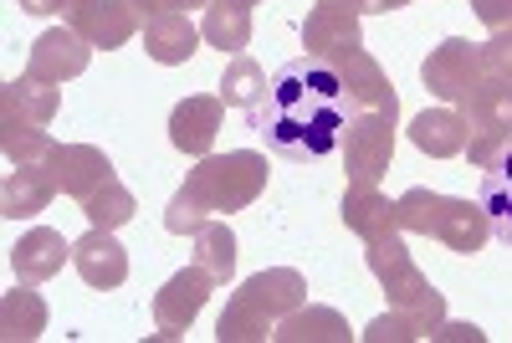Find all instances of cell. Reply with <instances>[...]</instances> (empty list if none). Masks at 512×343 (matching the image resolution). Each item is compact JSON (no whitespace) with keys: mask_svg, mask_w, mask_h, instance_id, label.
<instances>
[{"mask_svg":"<svg viewBox=\"0 0 512 343\" xmlns=\"http://www.w3.org/2000/svg\"><path fill=\"white\" fill-rule=\"evenodd\" d=\"M272 323H277V318L256 303V297H246V292L236 287V297L226 303V313H221V323H216V338H221V343H256V338H267Z\"/></svg>","mask_w":512,"mask_h":343,"instance_id":"28","label":"cell"},{"mask_svg":"<svg viewBox=\"0 0 512 343\" xmlns=\"http://www.w3.org/2000/svg\"><path fill=\"white\" fill-rule=\"evenodd\" d=\"M395 123H400V103L390 108H369V113H349L344 128V169H349V185H379L384 169H390L395 154Z\"/></svg>","mask_w":512,"mask_h":343,"instance_id":"4","label":"cell"},{"mask_svg":"<svg viewBox=\"0 0 512 343\" xmlns=\"http://www.w3.org/2000/svg\"><path fill=\"white\" fill-rule=\"evenodd\" d=\"M210 287H216V277H210L200 262L169 277V282L154 292V323H159V338H180V333L200 318Z\"/></svg>","mask_w":512,"mask_h":343,"instance_id":"7","label":"cell"},{"mask_svg":"<svg viewBox=\"0 0 512 343\" xmlns=\"http://www.w3.org/2000/svg\"><path fill=\"white\" fill-rule=\"evenodd\" d=\"M0 149H6L11 164H47L57 144L41 123H0Z\"/></svg>","mask_w":512,"mask_h":343,"instance_id":"32","label":"cell"},{"mask_svg":"<svg viewBox=\"0 0 512 343\" xmlns=\"http://www.w3.org/2000/svg\"><path fill=\"white\" fill-rule=\"evenodd\" d=\"M472 11L487 31H507L512 26V0H472Z\"/></svg>","mask_w":512,"mask_h":343,"instance_id":"34","label":"cell"},{"mask_svg":"<svg viewBox=\"0 0 512 343\" xmlns=\"http://www.w3.org/2000/svg\"><path fill=\"white\" fill-rule=\"evenodd\" d=\"M88 62H93L88 36H77L72 26H52V31H41V36L31 41L26 72L41 77V82H57V88H62L67 77H82V72H88Z\"/></svg>","mask_w":512,"mask_h":343,"instance_id":"9","label":"cell"},{"mask_svg":"<svg viewBox=\"0 0 512 343\" xmlns=\"http://www.w3.org/2000/svg\"><path fill=\"white\" fill-rule=\"evenodd\" d=\"M436 338H451V343H482L487 333H482L477 323H441V328H436Z\"/></svg>","mask_w":512,"mask_h":343,"instance_id":"37","label":"cell"},{"mask_svg":"<svg viewBox=\"0 0 512 343\" xmlns=\"http://www.w3.org/2000/svg\"><path fill=\"white\" fill-rule=\"evenodd\" d=\"M195 47H200V31L190 26L185 11H159V16L144 21V52H149L159 67H180V62H190Z\"/></svg>","mask_w":512,"mask_h":343,"instance_id":"21","label":"cell"},{"mask_svg":"<svg viewBox=\"0 0 512 343\" xmlns=\"http://www.w3.org/2000/svg\"><path fill=\"white\" fill-rule=\"evenodd\" d=\"M221 118H226L221 98L195 93V98H185L175 113H169V144H175L180 154H190V159H205L210 144H216V134H221Z\"/></svg>","mask_w":512,"mask_h":343,"instance_id":"12","label":"cell"},{"mask_svg":"<svg viewBox=\"0 0 512 343\" xmlns=\"http://www.w3.org/2000/svg\"><path fill=\"white\" fill-rule=\"evenodd\" d=\"M246 113H251L246 123L267 139V149L292 164L328 159L344 144V128H349L344 88H338V77L323 57L282 62L267 82V98Z\"/></svg>","mask_w":512,"mask_h":343,"instance_id":"1","label":"cell"},{"mask_svg":"<svg viewBox=\"0 0 512 343\" xmlns=\"http://www.w3.org/2000/svg\"><path fill=\"white\" fill-rule=\"evenodd\" d=\"M395 205H400V231L431 236V241H441L456 256H477L487 246V236H492L487 210L472 205V200L436 195V190H405Z\"/></svg>","mask_w":512,"mask_h":343,"instance_id":"3","label":"cell"},{"mask_svg":"<svg viewBox=\"0 0 512 343\" xmlns=\"http://www.w3.org/2000/svg\"><path fill=\"white\" fill-rule=\"evenodd\" d=\"M139 11H134V0H88V6H77L72 11V31L77 36H88V47H103V52H113V47H128V36L139 31Z\"/></svg>","mask_w":512,"mask_h":343,"instance_id":"13","label":"cell"},{"mask_svg":"<svg viewBox=\"0 0 512 343\" xmlns=\"http://www.w3.org/2000/svg\"><path fill=\"white\" fill-rule=\"evenodd\" d=\"M466 139H472V128H466L461 108H425L415 123H410V144L431 159H451V154H466Z\"/></svg>","mask_w":512,"mask_h":343,"instance_id":"20","label":"cell"},{"mask_svg":"<svg viewBox=\"0 0 512 343\" xmlns=\"http://www.w3.org/2000/svg\"><path fill=\"white\" fill-rule=\"evenodd\" d=\"M354 6H359V16H374V11H400L395 0H354Z\"/></svg>","mask_w":512,"mask_h":343,"instance_id":"38","label":"cell"},{"mask_svg":"<svg viewBox=\"0 0 512 343\" xmlns=\"http://www.w3.org/2000/svg\"><path fill=\"white\" fill-rule=\"evenodd\" d=\"M344 226L354 231V236H364V241H374V236H395L400 231V205L395 200H384L379 195V185H349L344 190Z\"/></svg>","mask_w":512,"mask_h":343,"instance_id":"19","label":"cell"},{"mask_svg":"<svg viewBox=\"0 0 512 343\" xmlns=\"http://www.w3.org/2000/svg\"><path fill=\"white\" fill-rule=\"evenodd\" d=\"M267 190V154H251V149H231V154H205L190 175H185V185H180V195L169 200V210H164V226L175 231V236H195L210 216H231V210H246L256 195Z\"/></svg>","mask_w":512,"mask_h":343,"instance_id":"2","label":"cell"},{"mask_svg":"<svg viewBox=\"0 0 512 343\" xmlns=\"http://www.w3.org/2000/svg\"><path fill=\"white\" fill-rule=\"evenodd\" d=\"M200 36L221 52H241L251 41V6H241V0H210L205 21H200Z\"/></svg>","mask_w":512,"mask_h":343,"instance_id":"27","label":"cell"},{"mask_svg":"<svg viewBox=\"0 0 512 343\" xmlns=\"http://www.w3.org/2000/svg\"><path fill=\"white\" fill-rule=\"evenodd\" d=\"M395 6H410V0H395Z\"/></svg>","mask_w":512,"mask_h":343,"instance_id":"40","label":"cell"},{"mask_svg":"<svg viewBox=\"0 0 512 343\" xmlns=\"http://www.w3.org/2000/svg\"><path fill=\"white\" fill-rule=\"evenodd\" d=\"M333 77H338V88H344V108L349 113H369V108H390L400 103L395 88H390V77H384V67L359 47V52H344V57H333L328 62Z\"/></svg>","mask_w":512,"mask_h":343,"instance_id":"10","label":"cell"},{"mask_svg":"<svg viewBox=\"0 0 512 343\" xmlns=\"http://www.w3.org/2000/svg\"><path fill=\"white\" fill-rule=\"evenodd\" d=\"M482 72L512 77V26H507V31H492V36L482 41Z\"/></svg>","mask_w":512,"mask_h":343,"instance_id":"33","label":"cell"},{"mask_svg":"<svg viewBox=\"0 0 512 343\" xmlns=\"http://www.w3.org/2000/svg\"><path fill=\"white\" fill-rule=\"evenodd\" d=\"M446 323V308H395L364 328L369 343H415V338H436V328Z\"/></svg>","mask_w":512,"mask_h":343,"instance_id":"24","label":"cell"},{"mask_svg":"<svg viewBox=\"0 0 512 343\" xmlns=\"http://www.w3.org/2000/svg\"><path fill=\"white\" fill-rule=\"evenodd\" d=\"M482 77H487V72H482V47H472V41H461V36L441 41V47L425 57V67H420V82H425V88H431L441 103H461Z\"/></svg>","mask_w":512,"mask_h":343,"instance_id":"6","label":"cell"},{"mask_svg":"<svg viewBox=\"0 0 512 343\" xmlns=\"http://www.w3.org/2000/svg\"><path fill=\"white\" fill-rule=\"evenodd\" d=\"M72 267L82 272V282L88 287H123V277H128V251L113 241V231H103V226H93L82 241H72Z\"/></svg>","mask_w":512,"mask_h":343,"instance_id":"14","label":"cell"},{"mask_svg":"<svg viewBox=\"0 0 512 343\" xmlns=\"http://www.w3.org/2000/svg\"><path fill=\"white\" fill-rule=\"evenodd\" d=\"M77 6H88V0H21L26 16H62V21H72Z\"/></svg>","mask_w":512,"mask_h":343,"instance_id":"35","label":"cell"},{"mask_svg":"<svg viewBox=\"0 0 512 343\" xmlns=\"http://www.w3.org/2000/svg\"><path fill=\"white\" fill-rule=\"evenodd\" d=\"M47 169H52L57 190L72 195V200H88L98 185L113 180V159L103 149H93V144H57L47 154Z\"/></svg>","mask_w":512,"mask_h":343,"instance_id":"11","label":"cell"},{"mask_svg":"<svg viewBox=\"0 0 512 343\" xmlns=\"http://www.w3.org/2000/svg\"><path fill=\"white\" fill-rule=\"evenodd\" d=\"M303 47L308 57H344V52H359V6L354 0H318L303 21Z\"/></svg>","mask_w":512,"mask_h":343,"instance_id":"8","label":"cell"},{"mask_svg":"<svg viewBox=\"0 0 512 343\" xmlns=\"http://www.w3.org/2000/svg\"><path fill=\"white\" fill-rule=\"evenodd\" d=\"M195 262L216 282H231L236 277V236H231L226 221H205L195 231Z\"/></svg>","mask_w":512,"mask_h":343,"instance_id":"30","label":"cell"},{"mask_svg":"<svg viewBox=\"0 0 512 343\" xmlns=\"http://www.w3.org/2000/svg\"><path fill=\"white\" fill-rule=\"evenodd\" d=\"M57 195V180H52V169L47 164H16L6 185H0V216L6 221H31L41 216V210L52 205Z\"/></svg>","mask_w":512,"mask_h":343,"instance_id":"15","label":"cell"},{"mask_svg":"<svg viewBox=\"0 0 512 343\" xmlns=\"http://www.w3.org/2000/svg\"><path fill=\"white\" fill-rule=\"evenodd\" d=\"M477 205L487 210L492 236H497L502 246H512V144L482 169V200H477Z\"/></svg>","mask_w":512,"mask_h":343,"instance_id":"22","label":"cell"},{"mask_svg":"<svg viewBox=\"0 0 512 343\" xmlns=\"http://www.w3.org/2000/svg\"><path fill=\"white\" fill-rule=\"evenodd\" d=\"M62 108V93H57V82H41V77H16L0 88V123H41L47 128Z\"/></svg>","mask_w":512,"mask_h":343,"instance_id":"18","label":"cell"},{"mask_svg":"<svg viewBox=\"0 0 512 343\" xmlns=\"http://www.w3.org/2000/svg\"><path fill=\"white\" fill-rule=\"evenodd\" d=\"M0 333L11 343H31L47 333V303H41V292H31V282L6 292V303H0Z\"/></svg>","mask_w":512,"mask_h":343,"instance_id":"26","label":"cell"},{"mask_svg":"<svg viewBox=\"0 0 512 343\" xmlns=\"http://www.w3.org/2000/svg\"><path fill=\"white\" fill-rule=\"evenodd\" d=\"M461 118L472 134H512V77H482L461 103Z\"/></svg>","mask_w":512,"mask_h":343,"instance_id":"16","label":"cell"},{"mask_svg":"<svg viewBox=\"0 0 512 343\" xmlns=\"http://www.w3.org/2000/svg\"><path fill=\"white\" fill-rule=\"evenodd\" d=\"M267 82H272V77H267L262 67H256L251 57H241V52H236V57L226 62V72H221L216 98H221L226 108H256V103L267 98Z\"/></svg>","mask_w":512,"mask_h":343,"instance_id":"29","label":"cell"},{"mask_svg":"<svg viewBox=\"0 0 512 343\" xmlns=\"http://www.w3.org/2000/svg\"><path fill=\"white\" fill-rule=\"evenodd\" d=\"M134 195H128L118 180H108V185H98L88 200H82V216H88V226H103V231H118V226H128L134 221Z\"/></svg>","mask_w":512,"mask_h":343,"instance_id":"31","label":"cell"},{"mask_svg":"<svg viewBox=\"0 0 512 343\" xmlns=\"http://www.w3.org/2000/svg\"><path fill=\"white\" fill-rule=\"evenodd\" d=\"M272 338H282V343H349V323L333 308H292L287 318H277Z\"/></svg>","mask_w":512,"mask_h":343,"instance_id":"25","label":"cell"},{"mask_svg":"<svg viewBox=\"0 0 512 343\" xmlns=\"http://www.w3.org/2000/svg\"><path fill=\"white\" fill-rule=\"evenodd\" d=\"M364 262H369V272L379 277L384 297H390V308H446V297L431 287V277L410 262L400 231L364 241Z\"/></svg>","mask_w":512,"mask_h":343,"instance_id":"5","label":"cell"},{"mask_svg":"<svg viewBox=\"0 0 512 343\" xmlns=\"http://www.w3.org/2000/svg\"><path fill=\"white\" fill-rule=\"evenodd\" d=\"M241 6H256V0H241Z\"/></svg>","mask_w":512,"mask_h":343,"instance_id":"39","label":"cell"},{"mask_svg":"<svg viewBox=\"0 0 512 343\" xmlns=\"http://www.w3.org/2000/svg\"><path fill=\"white\" fill-rule=\"evenodd\" d=\"M62 262H72V246H67L62 231H52V226H36V231H26V236L11 246V272H16L21 282H47V277L62 272Z\"/></svg>","mask_w":512,"mask_h":343,"instance_id":"17","label":"cell"},{"mask_svg":"<svg viewBox=\"0 0 512 343\" xmlns=\"http://www.w3.org/2000/svg\"><path fill=\"white\" fill-rule=\"evenodd\" d=\"M190 6H210V0H134V11L149 21V16H159V11H190Z\"/></svg>","mask_w":512,"mask_h":343,"instance_id":"36","label":"cell"},{"mask_svg":"<svg viewBox=\"0 0 512 343\" xmlns=\"http://www.w3.org/2000/svg\"><path fill=\"white\" fill-rule=\"evenodd\" d=\"M246 297H256L272 318H287L292 308H303V297H308V282L303 272H292V267H267V272H256L241 282Z\"/></svg>","mask_w":512,"mask_h":343,"instance_id":"23","label":"cell"}]
</instances>
